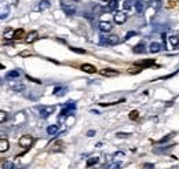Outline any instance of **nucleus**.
I'll return each mask as SVG.
<instances>
[{
    "mask_svg": "<svg viewBox=\"0 0 179 169\" xmlns=\"http://www.w3.org/2000/svg\"><path fill=\"white\" fill-rule=\"evenodd\" d=\"M33 142H35V139H33L32 136H29V135H25V136H21V137H20L18 143H20L21 147H24V149H29V147L33 145Z\"/></svg>",
    "mask_w": 179,
    "mask_h": 169,
    "instance_id": "f257e3e1",
    "label": "nucleus"
},
{
    "mask_svg": "<svg viewBox=\"0 0 179 169\" xmlns=\"http://www.w3.org/2000/svg\"><path fill=\"white\" fill-rule=\"evenodd\" d=\"M62 10H64V12L66 14L68 17H72V15H75L76 14V8L73 7V6H70V4H65V3H62Z\"/></svg>",
    "mask_w": 179,
    "mask_h": 169,
    "instance_id": "f03ea898",
    "label": "nucleus"
},
{
    "mask_svg": "<svg viewBox=\"0 0 179 169\" xmlns=\"http://www.w3.org/2000/svg\"><path fill=\"white\" fill-rule=\"evenodd\" d=\"M113 19H115L116 24L121 25V24H124V22L127 21V15H125L124 12H116L115 15H113Z\"/></svg>",
    "mask_w": 179,
    "mask_h": 169,
    "instance_id": "7ed1b4c3",
    "label": "nucleus"
},
{
    "mask_svg": "<svg viewBox=\"0 0 179 169\" xmlns=\"http://www.w3.org/2000/svg\"><path fill=\"white\" fill-rule=\"evenodd\" d=\"M54 110H55V107L54 106H48V107H43V109L40 110V116L43 117V118H47L50 114H52L54 113Z\"/></svg>",
    "mask_w": 179,
    "mask_h": 169,
    "instance_id": "20e7f679",
    "label": "nucleus"
},
{
    "mask_svg": "<svg viewBox=\"0 0 179 169\" xmlns=\"http://www.w3.org/2000/svg\"><path fill=\"white\" fill-rule=\"evenodd\" d=\"M120 43V39L117 35H110V36H107L106 37V44L109 45H116V44H119Z\"/></svg>",
    "mask_w": 179,
    "mask_h": 169,
    "instance_id": "39448f33",
    "label": "nucleus"
},
{
    "mask_svg": "<svg viewBox=\"0 0 179 169\" xmlns=\"http://www.w3.org/2000/svg\"><path fill=\"white\" fill-rule=\"evenodd\" d=\"M112 24H109V22H105V21H102V22H99V30L104 33H109L112 30Z\"/></svg>",
    "mask_w": 179,
    "mask_h": 169,
    "instance_id": "423d86ee",
    "label": "nucleus"
},
{
    "mask_svg": "<svg viewBox=\"0 0 179 169\" xmlns=\"http://www.w3.org/2000/svg\"><path fill=\"white\" fill-rule=\"evenodd\" d=\"M101 74L106 77H115V76H119V72L113 70V69H104V70H101Z\"/></svg>",
    "mask_w": 179,
    "mask_h": 169,
    "instance_id": "0eeeda50",
    "label": "nucleus"
},
{
    "mask_svg": "<svg viewBox=\"0 0 179 169\" xmlns=\"http://www.w3.org/2000/svg\"><path fill=\"white\" fill-rule=\"evenodd\" d=\"M81 70L86 72V73H95L96 68L94 66V65H91V63H83V65H81Z\"/></svg>",
    "mask_w": 179,
    "mask_h": 169,
    "instance_id": "6e6552de",
    "label": "nucleus"
},
{
    "mask_svg": "<svg viewBox=\"0 0 179 169\" xmlns=\"http://www.w3.org/2000/svg\"><path fill=\"white\" fill-rule=\"evenodd\" d=\"M8 149H10V143H8V140L7 139H4V137H1V139H0V151L4 153V151H7Z\"/></svg>",
    "mask_w": 179,
    "mask_h": 169,
    "instance_id": "1a4fd4ad",
    "label": "nucleus"
},
{
    "mask_svg": "<svg viewBox=\"0 0 179 169\" xmlns=\"http://www.w3.org/2000/svg\"><path fill=\"white\" fill-rule=\"evenodd\" d=\"M37 37H39V33L36 32V30H33V32H30L28 35V37H26V43H33V41H36L37 40Z\"/></svg>",
    "mask_w": 179,
    "mask_h": 169,
    "instance_id": "9d476101",
    "label": "nucleus"
},
{
    "mask_svg": "<svg viewBox=\"0 0 179 169\" xmlns=\"http://www.w3.org/2000/svg\"><path fill=\"white\" fill-rule=\"evenodd\" d=\"M149 50H150V52H159L160 50H161V44L160 43H150L149 45Z\"/></svg>",
    "mask_w": 179,
    "mask_h": 169,
    "instance_id": "9b49d317",
    "label": "nucleus"
},
{
    "mask_svg": "<svg viewBox=\"0 0 179 169\" xmlns=\"http://www.w3.org/2000/svg\"><path fill=\"white\" fill-rule=\"evenodd\" d=\"M14 36H15V30L11 28H8L6 32H4V39H14Z\"/></svg>",
    "mask_w": 179,
    "mask_h": 169,
    "instance_id": "f8f14e48",
    "label": "nucleus"
},
{
    "mask_svg": "<svg viewBox=\"0 0 179 169\" xmlns=\"http://www.w3.org/2000/svg\"><path fill=\"white\" fill-rule=\"evenodd\" d=\"M99 162V157H91V158H88L87 160V168H90V166H92V165H95V164H98Z\"/></svg>",
    "mask_w": 179,
    "mask_h": 169,
    "instance_id": "ddd939ff",
    "label": "nucleus"
},
{
    "mask_svg": "<svg viewBox=\"0 0 179 169\" xmlns=\"http://www.w3.org/2000/svg\"><path fill=\"white\" fill-rule=\"evenodd\" d=\"M58 129H59L58 125H50V127H47V133L48 135H55L58 132Z\"/></svg>",
    "mask_w": 179,
    "mask_h": 169,
    "instance_id": "4468645a",
    "label": "nucleus"
},
{
    "mask_svg": "<svg viewBox=\"0 0 179 169\" xmlns=\"http://www.w3.org/2000/svg\"><path fill=\"white\" fill-rule=\"evenodd\" d=\"M21 76L20 70H11V72L7 73V78H18Z\"/></svg>",
    "mask_w": 179,
    "mask_h": 169,
    "instance_id": "2eb2a0df",
    "label": "nucleus"
},
{
    "mask_svg": "<svg viewBox=\"0 0 179 169\" xmlns=\"http://www.w3.org/2000/svg\"><path fill=\"white\" fill-rule=\"evenodd\" d=\"M168 41H170V44H171L172 47H178L179 45V37L178 36H171L168 39Z\"/></svg>",
    "mask_w": 179,
    "mask_h": 169,
    "instance_id": "dca6fc26",
    "label": "nucleus"
},
{
    "mask_svg": "<svg viewBox=\"0 0 179 169\" xmlns=\"http://www.w3.org/2000/svg\"><path fill=\"white\" fill-rule=\"evenodd\" d=\"M66 93V88H61V87H58V88L54 89V95L55 96H62V95H65Z\"/></svg>",
    "mask_w": 179,
    "mask_h": 169,
    "instance_id": "f3484780",
    "label": "nucleus"
},
{
    "mask_svg": "<svg viewBox=\"0 0 179 169\" xmlns=\"http://www.w3.org/2000/svg\"><path fill=\"white\" fill-rule=\"evenodd\" d=\"M107 8H109V10H116V8H117V0H109V1H107Z\"/></svg>",
    "mask_w": 179,
    "mask_h": 169,
    "instance_id": "a211bd4d",
    "label": "nucleus"
},
{
    "mask_svg": "<svg viewBox=\"0 0 179 169\" xmlns=\"http://www.w3.org/2000/svg\"><path fill=\"white\" fill-rule=\"evenodd\" d=\"M48 7H50V1L48 0H41L40 1V6H39L40 10H47Z\"/></svg>",
    "mask_w": 179,
    "mask_h": 169,
    "instance_id": "6ab92c4d",
    "label": "nucleus"
},
{
    "mask_svg": "<svg viewBox=\"0 0 179 169\" xmlns=\"http://www.w3.org/2000/svg\"><path fill=\"white\" fill-rule=\"evenodd\" d=\"M145 51H146V50H145V45H143L142 43L134 47V52H136V54H138V52H145Z\"/></svg>",
    "mask_w": 179,
    "mask_h": 169,
    "instance_id": "aec40b11",
    "label": "nucleus"
},
{
    "mask_svg": "<svg viewBox=\"0 0 179 169\" xmlns=\"http://www.w3.org/2000/svg\"><path fill=\"white\" fill-rule=\"evenodd\" d=\"M1 168H3V169H15V165H14L12 162H10V161H6V162H3Z\"/></svg>",
    "mask_w": 179,
    "mask_h": 169,
    "instance_id": "412c9836",
    "label": "nucleus"
},
{
    "mask_svg": "<svg viewBox=\"0 0 179 169\" xmlns=\"http://www.w3.org/2000/svg\"><path fill=\"white\" fill-rule=\"evenodd\" d=\"M65 107L66 109H69L70 111H73V110L76 109V103L73 101H69V102H66V105H65Z\"/></svg>",
    "mask_w": 179,
    "mask_h": 169,
    "instance_id": "4be33fe9",
    "label": "nucleus"
},
{
    "mask_svg": "<svg viewBox=\"0 0 179 169\" xmlns=\"http://www.w3.org/2000/svg\"><path fill=\"white\" fill-rule=\"evenodd\" d=\"M62 146H64V143H62V140H58L55 143V145L52 146V151H59L61 150V147H62Z\"/></svg>",
    "mask_w": 179,
    "mask_h": 169,
    "instance_id": "5701e85b",
    "label": "nucleus"
},
{
    "mask_svg": "<svg viewBox=\"0 0 179 169\" xmlns=\"http://www.w3.org/2000/svg\"><path fill=\"white\" fill-rule=\"evenodd\" d=\"M11 88L14 89V91H24V89H25V85H24V84H12Z\"/></svg>",
    "mask_w": 179,
    "mask_h": 169,
    "instance_id": "b1692460",
    "label": "nucleus"
},
{
    "mask_svg": "<svg viewBox=\"0 0 179 169\" xmlns=\"http://www.w3.org/2000/svg\"><path fill=\"white\" fill-rule=\"evenodd\" d=\"M120 166H121V164H120V162H112V164H109L106 168L107 169H119Z\"/></svg>",
    "mask_w": 179,
    "mask_h": 169,
    "instance_id": "393cba45",
    "label": "nucleus"
},
{
    "mask_svg": "<svg viewBox=\"0 0 179 169\" xmlns=\"http://www.w3.org/2000/svg\"><path fill=\"white\" fill-rule=\"evenodd\" d=\"M8 118V116H7V113L4 111V110H1L0 111V122H6V120Z\"/></svg>",
    "mask_w": 179,
    "mask_h": 169,
    "instance_id": "a878e982",
    "label": "nucleus"
},
{
    "mask_svg": "<svg viewBox=\"0 0 179 169\" xmlns=\"http://www.w3.org/2000/svg\"><path fill=\"white\" fill-rule=\"evenodd\" d=\"M116 136L120 137V139H125V137L128 136H131V133H124V132H117L116 133Z\"/></svg>",
    "mask_w": 179,
    "mask_h": 169,
    "instance_id": "bb28decb",
    "label": "nucleus"
},
{
    "mask_svg": "<svg viewBox=\"0 0 179 169\" xmlns=\"http://www.w3.org/2000/svg\"><path fill=\"white\" fill-rule=\"evenodd\" d=\"M24 29H20V30H15V36H14V39H21V37L24 36Z\"/></svg>",
    "mask_w": 179,
    "mask_h": 169,
    "instance_id": "cd10ccee",
    "label": "nucleus"
},
{
    "mask_svg": "<svg viewBox=\"0 0 179 169\" xmlns=\"http://www.w3.org/2000/svg\"><path fill=\"white\" fill-rule=\"evenodd\" d=\"M135 8H136V11L138 12H141L143 10V3L142 1H136L135 3Z\"/></svg>",
    "mask_w": 179,
    "mask_h": 169,
    "instance_id": "c85d7f7f",
    "label": "nucleus"
},
{
    "mask_svg": "<svg viewBox=\"0 0 179 169\" xmlns=\"http://www.w3.org/2000/svg\"><path fill=\"white\" fill-rule=\"evenodd\" d=\"M138 114H139V113L136 111V110H132V111L130 113V118H131V120H136V118H138Z\"/></svg>",
    "mask_w": 179,
    "mask_h": 169,
    "instance_id": "c756f323",
    "label": "nucleus"
},
{
    "mask_svg": "<svg viewBox=\"0 0 179 169\" xmlns=\"http://www.w3.org/2000/svg\"><path fill=\"white\" fill-rule=\"evenodd\" d=\"M171 136H172V135H167V136H164L163 139H160V140H159V143H165L167 140H170V139H171Z\"/></svg>",
    "mask_w": 179,
    "mask_h": 169,
    "instance_id": "7c9ffc66",
    "label": "nucleus"
},
{
    "mask_svg": "<svg viewBox=\"0 0 179 169\" xmlns=\"http://www.w3.org/2000/svg\"><path fill=\"white\" fill-rule=\"evenodd\" d=\"M72 51H75L77 54H86V50H80V48H75V47H72Z\"/></svg>",
    "mask_w": 179,
    "mask_h": 169,
    "instance_id": "2f4dec72",
    "label": "nucleus"
},
{
    "mask_svg": "<svg viewBox=\"0 0 179 169\" xmlns=\"http://www.w3.org/2000/svg\"><path fill=\"white\" fill-rule=\"evenodd\" d=\"M132 36H136V32H134V30H131V32H128L127 35H125V39L128 40V39H131Z\"/></svg>",
    "mask_w": 179,
    "mask_h": 169,
    "instance_id": "473e14b6",
    "label": "nucleus"
},
{
    "mask_svg": "<svg viewBox=\"0 0 179 169\" xmlns=\"http://www.w3.org/2000/svg\"><path fill=\"white\" fill-rule=\"evenodd\" d=\"M143 168H145V169H154V165H153V164H149V162H146V164L143 165Z\"/></svg>",
    "mask_w": 179,
    "mask_h": 169,
    "instance_id": "72a5a7b5",
    "label": "nucleus"
},
{
    "mask_svg": "<svg viewBox=\"0 0 179 169\" xmlns=\"http://www.w3.org/2000/svg\"><path fill=\"white\" fill-rule=\"evenodd\" d=\"M94 135H95V131H94V129H91V131H88V132H87V136L88 137H92Z\"/></svg>",
    "mask_w": 179,
    "mask_h": 169,
    "instance_id": "f704fd0d",
    "label": "nucleus"
},
{
    "mask_svg": "<svg viewBox=\"0 0 179 169\" xmlns=\"http://www.w3.org/2000/svg\"><path fill=\"white\" fill-rule=\"evenodd\" d=\"M115 158H117V157H124V153H121V151H119V153H116L115 155H113Z\"/></svg>",
    "mask_w": 179,
    "mask_h": 169,
    "instance_id": "c9c22d12",
    "label": "nucleus"
},
{
    "mask_svg": "<svg viewBox=\"0 0 179 169\" xmlns=\"http://www.w3.org/2000/svg\"><path fill=\"white\" fill-rule=\"evenodd\" d=\"M73 1H80V0H73Z\"/></svg>",
    "mask_w": 179,
    "mask_h": 169,
    "instance_id": "e433bc0d",
    "label": "nucleus"
},
{
    "mask_svg": "<svg viewBox=\"0 0 179 169\" xmlns=\"http://www.w3.org/2000/svg\"><path fill=\"white\" fill-rule=\"evenodd\" d=\"M172 169H178V168H172Z\"/></svg>",
    "mask_w": 179,
    "mask_h": 169,
    "instance_id": "4c0bfd02",
    "label": "nucleus"
}]
</instances>
